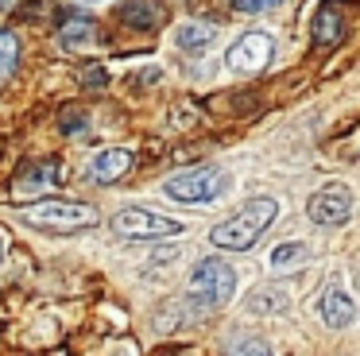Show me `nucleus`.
Masks as SVG:
<instances>
[{"label": "nucleus", "mask_w": 360, "mask_h": 356, "mask_svg": "<svg viewBox=\"0 0 360 356\" xmlns=\"http://www.w3.org/2000/svg\"><path fill=\"white\" fill-rule=\"evenodd\" d=\"M279 217V201L275 198H248V205H240L233 217L217 221L210 229V244L221 252H248Z\"/></svg>", "instance_id": "nucleus-1"}, {"label": "nucleus", "mask_w": 360, "mask_h": 356, "mask_svg": "<svg viewBox=\"0 0 360 356\" xmlns=\"http://www.w3.org/2000/svg\"><path fill=\"white\" fill-rule=\"evenodd\" d=\"M233 294H236V271L229 260L205 255V260L194 263V271H190V291H186V302L194 306V314H202V317L213 314Z\"/></svg>", "instance_id": "nucleus-2"}, {"label": "nucleus", "mask_w": 360, "mask_h": 356, "mask_svg": "<svg viewBox=\"0 0 360 356\" xmlns=\"http://www.w3.org/2000/svg\"><path fill=\"white\" fill-rule=\"evenodd\" d=\"M229 170L225 167H190L179 170L163 182V193L171 201H182V205H205V201H217L229 193Z\"/></svg>", "instance_id": "nucleus-3"}, {"label": "nucleus", "mask_w": 360, "mask_h": 356, "mask_svg": "<svg viewBox=\"0 0 360 356\" xmlns=\"http://www.w3.org/2000/svg\"><path fill=\"white\" fill-rule=\"evenodd\" d=\"M97 217L101 213L89 201H35L24 213V221L47 232H82V229H94Z\"/></svg>", "instance_id": "nucleus-4"}, {"label": "nucleus", "mask_w": 360, "mask_h": 356, "mask_svg": "<svg viewBox=\"0 0 360 356\" xmlns=\"http://www.w3.org/2000/svg\"><path fill=\"white\" fill-rule=\"evenodd\" d=\"M112 229L124 240H163V236H179L182 221H174L167 213H155V209H143V205H128L112 217Z\"/></svg>", "instance_id": "nucleus-5"}, {"label": "nucleus", "mask_w": 360, "mask_h": 356, "mask_svg": "<svg viewBox=\"0 0 360 356\" xmlns=\"http://www.w3.org/2000/svg\"><path fill=\"white\" fill-rule=\"evenodd\" d=\"M63 182V163L58 159H32L27 167H20L16 182H12V201H43L51 190H58Z\"/></svg>", "instance_id": "nucleus-6"}, {"label": "nucleus", "mask_w": 360, "mask_h": 356, "mask_svg": "<svg viewBox=\"0 0 360 356\" xmlns=\"http://www.w3.org/2000/svg\"><path fill=\"white\" fill-rule=\"evenodd\" d=\"M306 217H310L318 229H337L352 217V190L341 182L333 186H321L310 201H306Z\"/></svg>", "instance_id": "nucleus-7"}, {"label": "nucleus", "mask_w": 360, "mask_h": 356, "mask_svg": "<svg viewBox=\"0 0 360 356\" xmlns=\"http://www.w3.org/2000/svg\"><path fill=\"white\" fill-rule=\"evenodd\" d=\"M271 54H275V43L267 31H244L233 46H229L225 62L236 70V74H259L264 66H271Z\"/></svg>", "instance_id": "nucleus-8"}, {"label": "nucleus", "mask_w": 360, "mask_h": 356, "mask_svg": "<svg viewBox=\"0 0 360 356\" xmlns=\"http://www.w3.org/2000/svg\"><path fill=\"white\" fill-rule=\"evenodd\" d=\"M318 314H321V322H326L329 329H349V325L356 322V302H352V294L333 279V283L321 291Z\"/></svg>", "instance_id": "nucleus-9"}, {"label": "nucleus", "mask_w": 360, "mask_h": 356, "mask_svg": "<svg viewBox=\"0 0 360 356\" xmlns=\"http://www.w3.org/2000/svg\"><path fill=\"white\" fill-rule=\"evenodd\" d=\"M132 167H136V155L128 151V147H101V151L89 159V178H94L97 186H112Z\"/></svg>", "instance_id": "nucleus-10"}, {"label": "nucleus", "mask_w": 360, "mask_h": 356, "mask_svg": "<svg viewBox=\"0 0 360 356\" xmlns=\"http://www.w3.org/2000/svg\"><path fill=\"white\" fill-rule=\"evenodd\" d=\"M58 43L66 51H89L97 43V23L86 12H66L63 23H58Z\"/></svg>", "instance_id": "nucleus-11"}, {"label": "nucleus", "mask_w": 360, "mask_h": 356, "mask_svg": "<svg viewBox=\"0 0 360 356\" xmlns=\"http://www.w3.org/2000/svg\"><path fill=\"white\" fill-rule=\"evenodd\" d=\"M310 35L318 46H333L345 39V15L333 0H326V4L318 8V15H314V23H310Z\"/></svg>", "instance_id": "nucleus-12"}, {"label": "nucleus", "mask_w": 360, "mask_h": 356, "mask_svg": "<svg viewBox=\"0 0 360 356\" xmlns=\"http://www.w3.org/2000/svg\"><path fill=\"white\" fill-rule=\"evenodd\" d=\"M213 39H217V27H213L210 20H186V23H179V31H174V46L186 51V54L205 51Z\"/></svg>", "instance_id": "nucleus-13"}, {"label": "nucleus", "mask_w": 360, "mask_h": 356, "mask_svg": "<svg viewBox=\"0 0 360 356\" xmlns=\"http://www.w3.org/2000/svg\"><path fill=\"white\" fill-rule=\"evenodd\" d=\"M290 298L279 291V286H259V291L248 294V314L256 317H271V314H287Z\"/></svg>", "instance_id": "nucleus-14"}, {"label": "nucleus", "mask_w": 360, "mask_h": 356, "mask_svg": "<svg viewBox=\"0 0 360 356\" xmlns=\"http://www.w3.org/2000/svg\"><path fill=\"white\" fill-rule=\"evenodd\" d=\"M120 20H124L128 27L148 31V27H155V23L163 20V8H159L155 0H128V4L120 8Z\"/></svg>", "instance_id": "nucleus-15"}, {"label": "nucleus", "mask_w": 360, "mask_h": 356, "mask_svg": "<svg viewBox=\"0 0 360 356\" xmlns=\"http://www.w3.org/2000/svg\"><path fill=\"white\" fill-rule=\"evenodd\" d=\"M310 260V248L302 240H283V244L271 248V267L275 271H287V267H302Z\"/></svg>", "instance_id": "nucleus-16"}, {"label": "nucleus", "mask_w": 360, "mask_h": 356, "mask_svg": "<svg viewBox=\"0 0 360 356\" xmlns=\"http://www.w3.org/2000/svg\"><path fill=\"white\" fill-rule=\"evenodd\" d=\"M20 66V39L12 31H0V77H8Z\"/></svg>", "instance_id": "nucleus-17"}, {"label": "nucleus", "mask_w": 360, "mask_h": 356, "mask_svg": "<svg viewBox=\"0 0 360 356\" xmlns=\"http://www.w3.org/2000/svg\"><path fill=\"white\" fill-rule=\"evenodd\" d=\"M229 356H275V348L264 337H236L229 345Z\"/></svg>", "instance_id": "nucleus-18"}, {"label": "nucleus", "mask_w": 360, "mask_h": 356, "mask_svg": "<svg viewBox=\"0 0 360 356\" xmlns=\"http://www.w3.org/2000/svg\"><path fill=\"white\" fill-rule=\"evenodd\" d=\"M86 113H78V108H66L63 116H58V132H63V136H82V132H86Z\"/></svg>", "instance_id": "nucleus-19"}, {"label": "nucleus", "mask_w": 360, "mask_h": 356, "mask_svg": "<svg viewBox=\"0 0 360 356\" xmlns=\"http://www.w3.org/2000/svg\"><path fill=\"white\" fill-rule=\"evenodd\" d=\"M279 4H287V0H229V8H233V12H248V15L267 12V8H279Z\"/></svg>", "instance_id": "nucleus-20"}, {"label": "nucleus", "mask_w": 360, "mask_h": 356, "mask_svg": "<svg viewBox=\"0 0 360 356\" xmlns=\"http://www.w3.org/2000/svg\"><path fill=\"white\" fill-rule=\"evenodd\" d=\"M78 77H82V85H97V89H101V85L109 82V77H105V70H101V66H94V70L86 66V70H82Z\"/></svg>", "instance_id": "nucleus-21"}, {"label": "nucleus", "mask_w": 360, "mask_h": 356, "mask_svg": "<svg viewBox=\"0 0 360 356\" xmlns=\"http://www.w3.org/2000/svg\"><path fill=\"white\" fill-rule=\"evenodd\" d=\"M12 4H16V0H0V8H12Z\"/></svg>", "instance_id": "nucleus-22"}, {"label": "nucleus", "mask_w": 360, "mask_h": 356, "mask_svg": "<svg viewBox=\"0 0 360 356\" xmlns=\"http://www.w3.org/2000/svg\"><path fill=\"white\" fill-rule=\"evenodd\" d=\"M0 255H4V236H0Z\"/></svg>", "instance_id": "nucleus-23"}]
</instances>
